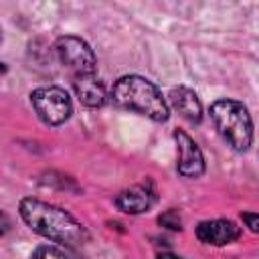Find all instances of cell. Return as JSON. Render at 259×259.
Here are the masks:
<instances>
[{
    "label": "cell",
    "instance_id": "cell-1",
    "mask_svg": "<svg viewBox=\"0 0 259 259\" xmlns=\"http://www.w3.org/2000/svg\"><path fill=\"white\" fill-rule=\"evenodd\" d=\"M18 212H20V219L26 223V227L32 233H36L57 245L79 247L89 241L87 227L77 217H73L69 210H65L57 204L26 196L20 200Z\"/></svg>",
    "mask_w": 259,
    "mask_h": 259
},
{
    "label": "cell",
    "instance_id": "cell-2",
    "mask_svg": "<svg viewBox=\"0 0 259 259\" xmlns=\"http://www.w3.org/2000/svg\"><path fill=\"white\" fill-rule=\"evenodd\" d=\"M111 101L127 111L140 113L156 123H164L170 117L168 101L162 91L142 75H123L111 85Z\"/></svg>",
    "mask_w": 259,
    "mask_h": 259
},
{
    "label": "cell",
    "instance_id": "cell-3",
    "mask_svg": "<svg viewBox=\"0 0 259 259\" xmlns=\"http://www.w3.org/2000/svg\"><path fill=\"white\" fill-rule=\"evenodd\" d=\"M210 119L221 134V138L235 150V152H247L253 144V119L243 101L237 99H217L210 103Z\"/></svg>",
    "mask_w": 259,
    "mask_h": 259
},
{
    "label": "cell",
    "instance_id": "cell-4",
    "mask_svg": "<svg viewBox=\"0 0 259 259\" xmlns=\"http://www.w3.org/2000/svg\"><path fill=\"white\" fill-rule=\"evenodd\" d=\"M30 103L38 119L47 125H61L73 113V103H71L69 93L57 85L36 87L30 93Z\"/></svg>",
    "mask_w": 259,
    "mask_h": 259
},
{
    "label": "cell",
    "instance_id": "cell-5",
    "mask_svg": "<svg viewBox=\"0 0 259 259\" xmlns=\"http://www.w3.org/2000/svg\"><path fill=\"white\" fill-rule=\"evenodd\" d=\"M55 51L59 61L73 73V77L79 75H93L97 69V59L93 49L89 47L87 40L75 34H65L59 36L55 42Z\"/></svg>",
    "mask_w": 259,
    "mask_h": 259
},
{
    "label": "cell",
    "instance_id": "cell-6",
    "mask_svg": "<svg viewBox=\"0 0 259 259\" xmlns=\"http://www.w3.org/2000/svg\"><path fill=\"white\" fill-rule=\"evenodd\" d=\"M172 136H174L176 150H178V162H176L178 174L184 178L202 176L206 170V162H204V156H202V150L198 148V144L184 130H174Z\"/></svg>",
    "mask_w": 259,
    "mask_h": 259
},
{
    "label": "cell",
    "instance_id": "cell-7",
    "mask_svg": "<svg viewBox=\"0 0 259 259\" xmlns=\"http://www.w3.org/2000/svg\"><path fill=\"white\" fill-rule=\"evenodd\" d=\"M158 200V194H156V186L154 182L148 178L140 184H134L130 188H123L115 198H113V204L117 210L125 212V214H142V212H148Z\"/></svg>",
    "mask_w": 259,
    "mask_h": 259
},
{
    "label": "cell",
    "instance_id": "cell-8",
    "mask_svg": "<svg viewBox=\"0 0 259 259\" xmlns=\"http://www.w3.org/2000/svg\"><path fill=\"white\" fill-rule=\"evenodd\" d=\"M196 239L210 247H225L241 237V227L231 219H208L200 221L194 229Z\"/></svg>",
    "mask_w": 259,
    "mask_h": 259
},
{
    "label": "cell",
    "instance_id": "cell-9",
    "mask_svg": "<svg viewBox=\"0 0 259 259\" xmlns=\"http://www.w3.org/2000/svg\"><path fill=\"white\" fill-rule=\"evenodd\" d=\"M168 101H170V105L186 121H190L194 125H198L202 121V105H200V99H198V95L190 87H184V85L172 87L170 93H168Z\"/></svg>",
    "mask_w": 259,
    "mask_h": 259
},
{
    "label": "cell",
    "instance_id": "cell-10",
    "mask_svg": "<svg viewBox=\"0 0 259 259\" xmlns=\"http://www.w3.org/2000/svg\"><path fill=\"white\" fill-rule=\"evenodd\" d=\"M73 89L77 99L87 105V107H101L107 101V91L103 81L93 73V75H79L73 77Z\"/></svg>",
    "mask_w": 259,
    "mask_h": 259
},
{
    "label": "cell",
    "instance_id": "cell-11",
    "mask_svg": "<svg viewBox=\"0 0 259 259\" xmlns=\"http://www.w3.org/2000/svg\"><path fill=\"white\" fill-rule=\"evenodd\" d=\"M158 225L168 231H180L182 229V217L176 208H168L158 217Z\"/></svg>",
    "mask_w": 259,
    "mask_h": 259
},
{
    "label": "cell",
    "instance_id": "cell-12",
    "mask_svg": "<svg viewBox=\"0 0 259 259\" xmlns=\"http://www.w3.org/2000/svg\"><path fill=\"white\" fill-rule=\"evenodd\" d=\"M30 259H69V255L55 245H40L32 251Z\"/></svg>",
    "mask_w": 259,
    "mask_h": 259
},
{
    "label": "cell",
    "instance_id": "cell-13",
    "mask_svg": "<svg viewBox=\"0 0 259 259\" xmlns=\"http://www.w3.org/2000/svg\"><path fill=\"white\" fill-rule=\"evenodd\" d=\"M241 219H243V223H247V227H249L253 233H257V229H259V217H257V212L245 210V212H241Z\"/></svg>",
    "mask_w": 259,
    "mask_h": 259
},
{
    "label": "cell",
    "instance_id": "cell-14",
    "mask_svg": "<svg viewBox=\"0 0 259 259\" xmlns=\"http://www.w3.org/2000/svg\"><path fill=\"white\" fill-rule=\"evenodd\" d=\"M10 231V219L6 217V212L0 208V237H4Z\"/></svg>",
    "mask_w": 259,
    "mask_h": 259
},
{
    "label": "cell",
    "instance_id": "cell-15",
    "mask_svg": "<svg viewBox=\"0 0 259 259\" xmlns=\"http://www.w3.org/2000/svg\"><path fill=\"white\" fill-rule=\"evenodd\" d=\"M158 259H182V257H178V255H174L170 251H162V253H158Z\"/></svg>",
    "mask_w": 259,
    "mask_h": 259
},
{
    "label": "cell",
    "instance_id": "cell-16",
    "mask_svg": "<svg viewBox=\"0 0 259 259\" xmlns=\"http://www.w3.org/2000/svg\"><path fill=\"white\" fill-rule=\"evenodd\" d=\"M6 73H8V67H6V63H2V61H0V77H4Z\"/></svg>",
    "mask_w": 259,
    "mask_h": 259
},
{
    "label": "cell",
    "instance_id": "cell-17",
    "mask_svg": "<svg viewBox=\"0 0 259 259\" xmlns=\"http://www.w3.org/2000/svg\"><path fill=\"white\" fill-rule=\"evenodd\" d=\"M0 42H2V28H0Z\"/></svg>",
    "mask_w": 259,
    "mask_h": 259
}]
</instances>
